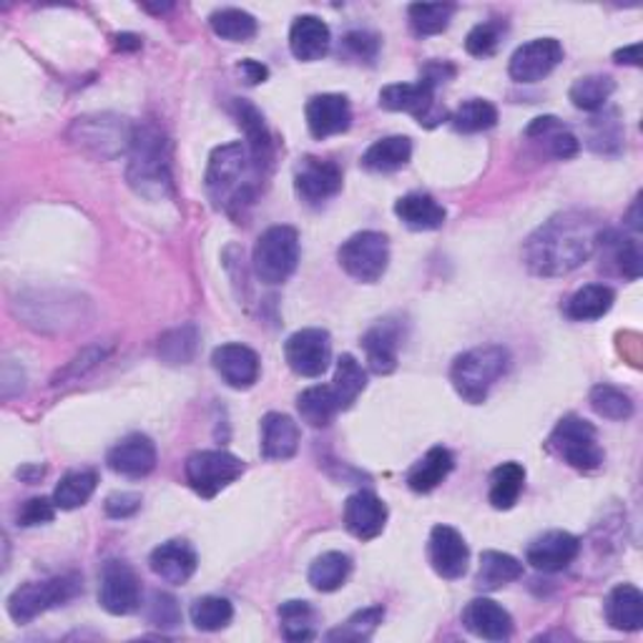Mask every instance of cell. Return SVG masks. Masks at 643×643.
Listing matches in <instances>:
<instances>
[{
	"label": "cell",
	"instance_id": "obj_1",
	"mask_svg": "<svg viewBox=\"0 0 643 643\" xmlns=\"http://www.w3.org/2000/svg\"><path fill=\"white\" fill-rule=\"evenodd\" d=\"M596 221L584 211H563L528 237L523 262L538 276H563L586 264L598 244Z\"/></svg>",
	"mask_w": 643,
	"mask_h": 643
},
{
	"label": "cell",
	"instance_id": "obj_2",
	"mask_svg": "<svg viewBox=\"0 0 643 643\" xmlns=\"http://www.w3.org/2000/svg\"><path fill=\"white\" fill-rule=\"evenodd\" d=\"M259 176L264 174L254 164L249 146L244 141H231V144L211 151L204 182H207L214 207L237 214L254 201Z\"/></svg>",
	"mask_w": 643,
	"mask_h": 643
},
{
	"label": "cell",
	"instance_id": "obj_3",
	"mask_svg": "<svg viewBox=\"0 0 643 643\" xmlns=\"http://www.w3.org/2000/svg\"><path fill=\"white\" fill-rule=\"evenodd\" d=\"M127 178L131 189L149 201L172 196V154H168L166 133L156 123L144 121L133 127Z\"/></svg>",
	"mask_w": 643,
	"mask_h": 643
},
{
	"label": "cell",
	"instance_id": "obj_4",
	"mask_svg": "<svg viewBox=\"0 0 643 643\" xmlns=\"http://www.w3.org/2000/svg\"><path fill=\"white\" fill-rule=\"evenodd\" d=\"M508 368H511V355H508L505 347H476V350L462 352L453 362L450 382L462 400L470 402V405H480V402L488 400L490 390L503 378Z\"/></svg>",
	"mask_w": 643,
	"mask_h": 643
},
{
	"label": "cell",
	"instance_id": "obj_5",
	"mask_svg": "<svg viewBox=\"0 0 643 643\" xmlns=\"http://www.w3.org/2000/svg\"><path fill=\"white\" fill-rule=\"evenodd\" d=\"M80 588L84 586H80V576L76 574L23 584L8 598V613H11L15 623H31L46 611L74 601L80 593Z\"/></svg>",
	"mask_w": 643,
	"mask_h": 643
},
{
	"label": "cell",
	"instance_id": "obj_6",
	"mask_svg": "<svg viewBox=\"0 0 643 643\" xmlns=\"http://www.w3.org/2000/svg\"><path fill=\"white\" fill-rule=\"evenodd\" d=\"M548 450L580 472H593L603 466V448L598 445L596 427L578 415H566L553 427Z\"/></svg>",
	"mask_w": 643,
	"mask_h": 643
},
{
	"label": "cell",
	"instance_id": "obj_7",
	"mask_svg": "<svg viewBox=\"0 0 643 643\" xmlns=\"http://www.w3.org/2000/svg\"><path fill=\"white\" fill-rule=\"evenodd\" d=\"M254 272L266 284H284L299 264V235L294 227H270L254 244Z\"/></svg>",
	"mask_w": 643,
	"mask_h": 643
},
{
	"label": "cell",
	"instance_id": "obj_8",
	"mask_svg": "<svg viewBox=\"0 0 643 643\" xmlns=\"http://www.w3.org/2000/svg\"><path fill=\"white\" fill-rule=\"evenodd\" d=\"M133 123L119 116H84L70 127V139L78 149L98 159H116L131 149Z\"/></svg>",
	"mask_w": 643,
	"mask_h": 643
},
{
	"label": "cell",
	"instance_id": "obj_9",
	"mask_svg": "<svg viewBox=\"0 0 643 643\" xmlns=\"http://www.w3.org/2000/svg\"><path fill=\"white\" fill-rule=\"evenodd\" d=\"M337 262L357 282L374 284L390 264V241L382 231H357L339 247Z\"/></svg>",
	"mask_w": 643,
	"mask_h": 643
},
{
	"label": "cell",
	"instance_id": "obj_10",
	"mask_svg": "<svg viewBox=\"0 0 643 643\" xmlns=\"http://www.w3.org/2000/svg\"><path fill=\"white\" fill-rule=\"evenodd\" d=\"M241 472H244V462L227 450H199L186 458V480L196 495L207 500L217 498Z\"/></svg>",
	"mask_w": 643,
	"mask_h": 643
},
{
	"label": "cell",
	"instance_id": "obj_11",
	"mask_svg": "<svg viewBox=\"0 0 643 643\" xmlns=\"http://www.w3.org/2000/svg\"><path fill=\"white\" fill-rule=\"evenodd\" d=\"M98 603L111 615H129L141 606V584L137 570L129 563L111 558L103 563L101 588H98Z\"/></svg>",
	"mask_w": 643,
	"mask_h": 643
},
{
	"label": "cell",
	"instance_id": "obj_12",
	"mask_svg": "<svg viewBox=\"0 0 643 643\" xmlns=\"http://www.w3.org/2000/svg\"><path fill=\"white\" fill-rule=\"evenodd\" d=\"M284 357H287L292 372H297L299 378H319L327 372L329 360H333V339H329L327 329H299L284 342Z\"/></svg>",
	"mask_w": 643,
	"mask_h": 643
},
{
	"label": "cell",
	"instance_id": "obj_13",
	"mask_svg": "<svg viewBox=\"0 0 643 643\" xmlns=\"http://www.w3.org/2000/svg\"><path fill=\"white\" fill-rule=\"evenodd\" d=\"M380 106L385 111L413 113L423 127H435L445 119V109H437L435 86L419 78L417 84H392L380 91Z\"/></svg>",
	"mask_w": 643,
	"mask_h": 643
},
{
	"label": "cell",
	"instance_id": "obj_14",
	"mask_svg": "<svg viewBox=\"0 0 643 643\" xmlns=\"http://www.w3.org/2000/svg\"><path fill=\"white\" fill-rule=\"evenodd\" d=\"M294 189L307 204H325L342 189V168L335 161L305 156L294 168Z\"/></svg>",
	"mask_w": 643,
	"mask_h": 643
},
{
	"label": "cell",
	"instance_id": "obj_15",
	"mask_svg": "<svg viewBox=\"0 0 643 643\" xmlns=\"http://www.w3.org/2000/svg\"><path fill=\"white\" fill-rule=\"evenodd\" d=\"M563 61V46L556 39H535L531 43H523L511 56V78L517 84H538L546 76L553 74Z\"/></svg>",
	"mask_w": 643,
	"mask_h": 643
},
{
	"label": "cell",
	"instance_id": "obj_16",
	"mask_svg": "<svg viewBox=\"0 0 643 643\" xmlns=\"http://www.w3.org/2000/svg\"><path fill=\"white\" fill-rule=\"evenodd\" d=\"M427 556H431L433 570L445 580H458L466 576L470 551L462 535L450 525H435L427 543Z\"/></svg>",
	"mask_w": 643,
	"mask_h": 643
},
{
	"label": "cell",
	"instance_id": "obj_17",
	"mask_svg": "<svg viewBox=\"0 0 643 643\" xmlns=\"http://www.w3.org/2000/svg\"><path fill=\"white\" fill-rule=\"evenodd\" d=\"M578 551L580 541L574 533L548 531L531 543L528 551H525V560L541 574H560L576 560Z\"/></svg>",
	"mask_w": 643,
	"mask_h": 643
},
{
	"label": "cell",
	"instance_id": "obj_18",
	"mask_svg": "<svg viewBox=\"0 0 643 643\" xmlns=\"http://www.w3.org/2000/svg\"><path fill=\"white\" fill-rule=\"evenodd\" d=\"M345 528L350 531L355 538L374 541L382 535L388 525V505L385 500L378 498L372 490H357L355 495L347 498L345 503Z\"/></svg>",
	"mask_w": 643,
	"mask_h": 643
},
{
	"label": "cell",
	"instance_id": "obj_19",
	"mask_svg": "<svg viewBox=\"0 0 643 643\" xmlns=\"http://www.w3.org/2000/svg\"><path fill=\"white\" fill-rule=\"evenodd\" d=\"M307 129L315 139H329L352 127V109L342 94H319L307 101Z\"/></svg>",
	"mask_w": 643,
	"mask_h": 643
},
{
	"label": "cell",
	"instance_id": "obj_20",
	"mask_svg": "<svg viewBox=\"0 0 643 643\" xmlns=\"http://www.w3.org/2000/svg\"><path fill=\"white\" fill-rule=\"evenodd\" d=\"M211 364L221 380L235 390L254 388L259 380V357L252 347L229 342L221 345L211 355Z\"/></svg>",
	"mask_w": 643,
	"mask_h": 643
},
{
	"label": "cell",
	"instance_id": "obj_21",
	"mask_svg": "<svg viewBox=\"0 0 643 643\" xmlns=\"http://www.w3.org/2000/svg\"><path fill=\"white\" fill-rule=\"evenodd\" d=\"M109 468L116 476L123 478H146L151 470L156 468V445L151 443V437L133 433L129 437H123L121 443H116L109 450Z\"/></svg>",
	"mask_w": 643,
	"mask_h": 643
},
{
	"label": "cell",
	"instance_id": "obj_22",
	"mask_svg": "<svg viewBox=\"0 0 643 643\" xmlns=\"http://www.w3.org/2000/svg\"><path fill=\"white\" fill-rule=\"evenodd\" d=\"M462 626L482 641H508L513 636V615L490 598H476L462 611Z\"/></svg>",
	"mask_w": 643,
	"mask_h": 643
},
{
	"label": "cell",
	"instance_id": "obj_23",
	"mask_svg": "<svg viewBox=\"0 0 643 643\" xmlns=\"http://www.w3.org/2000/svg\"><path fill=\"white\" fill-rule=\"evenodd\" d=\"M151 570L166 584L172 586H184L196 574V566H199V558H196V551L186 541H166L151 553Z\"/></svg>",
	"mask_w": 643,
	"mask_h": 643
},
{
	"label": "cell",
	"instance_id": "obj_24",
	"mask_svg": "<svg viewBox=\"0 0 643 643\" xmlns=\"http://www.w3.org/2000/svg\"><path fill=\"white\" fill-rule=\"evenodd\" d=\"M362 350L368 357V368L374 374H392L397 370L400 325L392 319L380 322L362 337Z\"/></svg>",
	"mask_w": 643,
	"mask_h": 643
},
{
	"label": "cell",
	"instance_id": "obj_25",
	"mask_svg": "<svg viewBox=\"0 0 643 643\" xmlns=\"http://www.w3.org/2000/svg\"><path fill=\"white\" fill-rule=\"evenodd\" d=\"M329 43H333V33L329 25L317 15H299L290 29V51L297 61H319L327 56Z\"/></svg>",
	"mask_w": 643,
	"mask_h": 643
},
{
	"label": "cell",
	"instance_id": "obj_26",
	"mask_svg": "<svg viewBox=\"0 0 643 643\" xmlns=\"http://www.w3.org/2000/svg\"><path fill=\"white\" fill-rule=\"evenodd\" d=\"M299 448V427L290 415L270 413L262 419V455L266 460H290Z\"/></svg>",
	"mask_w": 643,
	"mask_h": 643
},
{
	"label": "cell",
	"instance_id": "obj_27",
	"mask_svg": "<svg viewBox=\"0 0 643 643\" xmlns=\"http://www.w3.org/2000/svg\"><path fill=\"white\" fill-rule=\"evenodd\" d=\"M397 219L413 231H433L440 229L448 219V211L443 209V204H437L431 194L415 192L397 199L395 204Z\"/></svg>",
	"mask_w": 643,
	"mask_h": 643
},
{
	"label": "cell",
	"instance_id": "obj_28",
	"mask_svg": "<svg viewBox=\"0 0 643 643\" xmlns=\"http://www.w3.org/2000/svg\"><path fill=\"white\" fill-rule=\"evenodd\" d=\"M235 116H237L239 127L244 129V133H247L244 144L249 146V154H252L254 164L259 166V172L264 174L266 168L272 166V137H270V131H266L262 113H259L249 101H239L237 98Z\"/></svg>",
	"mask_w": 643,
	"mask_h": 643
},
{
	"label": "cell",
	"instance_id": "obj_29",
	"mask_svg": "<svg viewBox=\"0 0 643 643\" xmlns=\"http://www.w3.org/2000/svg\"><path fill=\"white\" fill-rule=\"evenodd\" d=\"M606 619L615 631L643 629V593L636 586L621 584L606 598Z\"/></svg>",
	"mask_w": 643,
	"mask_h": 643
},
{
	"label": "cell",
	"instance_id": "obj_30",
	"mask_svg": "<svg viewBox=\"0 0 643 643\" xmlns=\"http://www.w3.org/2000/svg\"><path fill=\"white\" fill-rule=\"evenodd\" d=\"M455 468V458L448 448H431L419 458L413 470L407 472V486L415 493H433V490L445 482Z\"/></svg>",
	"mask_w": 643,
	"mask_h": 643
},
{
	"label": "cell",
	"instance_id": "obj_31",
	"mask_svg": "<svg viewBox=\"0 0 643 643\" xmlns=\"http://www.w3.org/2000/svg\"><path fill=\"white\" fill-rule=\"evenodd\" d=\"M615 302V292L606 284H586L576 294H570L563 305L568 319L574 322H596L611 312Z\"/></svg>",
	"mask_w": 643,
	"mask_h": 643
},
{
	"label": "cell",
	"instance_id": "obj_32",
	"mask_svg": "<svg viewBox=\"0 0 643 643\" xmlns=\"http://www.w3.org/2000/svg\"><path fill=\"white\" fill-rule=\"evenodd\" d=\"M413 156V141L407 137H385L364 151L360 164L374 174H390L402 168Z\"/></svg>",
	"mask_w": 643,
	"mask_h": 643
},
{
	"label": "cell",
	"instance_id": "obj_33",
	"mask_svg": "<svg viewBox=\"0 0 643 643\" xmlns=\"http://www.w3.org/2000/svg\"><path fill=\"white\" fill-rule=\"evenodd\" d=\"M525 137L535 141H546V149L553 159H574L580 149V141L570 133L556 116H538L533 123L525 129Z\"/></svg>",
	"mask_w": 643,
	"mask_h": 643
},
{
	"label": "cell",
	"instance_id": "obj_34",
	"mask_svg": "<svg viewBox=\"0 0 643 643\" xmlns=\"http://www.w3.org/2000/svg\"><path fill=\"white\" fill-rule=\"evenodd\" d=\"M350 574H352L350 556L339 551H329V553H322L319 558H315V563L309 566L307 578L315 591L335 593L347 584Z\"/></svg>",
	"mask_w": 643,
	"mask_h": 643
},
{
	"label": "cell",
	"instance_id": "obj_35",
	"mask_svg": "<svg viewBox=\"0 0 643 643\" xmlns=\"http://www.w3.org/2000/svg\"><path fill=\"white\" fill-rule=\"evenodd\" d=\"M523 576V563L500 551H486L480 556L476 584L480 591H498Z\"/></svg>",
	"mask_w": 643,
	"mask_h": 643
},
{
	"label": "cell",
	"instance_id": "obj_36",
	"mask_svg": "<svg viewBox=\"0 0 643 643\" xmlns=\"http://www.w3.org/2000/svg\"><path fill=\"white\" fill-rule=\"evenodd\" d=\"M525 486V468L521 462H503L490 476L488 500L495 511H511Z\"/></svg>",
	"mask_w": 643,
	"mask_h": 643
},
{
	"label": "cell",
	"instance_id": "obj_37",
	"mask_svg": "<svg viewBox=\"0 0 643 643\" xmlns=\"http://www.w3.org/2000/svg\"><path fill=\"white\" fill-rule=\"evenodd\" d=\"M297 410L309 427H327L339 413V402L333 385H315L299 392Z\"/></svg>",
	"mask_w": 643,
	"mask_h": 643
},
{
	"label": "cell",
	"instance_id": "obj_38",
	"mask_svg": "<svg viewBox=\"0 0 643 643\" xmlns=\"http://www.w3.org/2000/svg\"><path fill=\"white\" fill-rule=\"evenodd\" d=\"M364 388H368V372L362 370V364L357 362L355 355H342L337 360L335 370V397L339 402V410H350L357 397L362 395Z\"/></svg>",
	"mask_w": 643,
	"mask_h": 643
},
{
	"label": "cell",
	"instance_id": "obj_39",
	"mask_svg": "<svg viewBox=\"0 0 643 643\" xmlns=\"http://www.w3.org/2000/svg\"><path fill=\"white\" fill-rule=\"evenodd\" d=\"M98 476L94 470H74L61 478V482L53 490V500L61 511H76V508L86 505L88 498L94 495Z\"/></svg>",
	"mask_w": 643,
	"mask_h": 643
},
{
	"label": "cell",
	"instance_id": "obj_40",
	"mask_svg": "<svg viewBox=\"0 0 643 643\" xmlns=\"http://www.w3.org/2000/svg\"><path fill=\"white\" fill-rule=\"evenodd\" d=\"M615 91V84L611 76H584L578 78L574 86H570V101H574L576 109L580 111H588V113H596L601 111L606 103H609V98Z\"/></svg>",
	"mask_w": 643,
	"mask_h": 643
},
{
	"label": "cell",
	"instance_id": "obj_41",
	"mask_svg": "<svg viewBox=\"0 0 643 643\" xmlns=\"http://www.w3.org/2000/svg\"><path fill=\"white\" fill-rule=\"evenodd\" d=\"M209 23L211 31L217 33L219 39L231 43L252 41L257 35V18L252 13L241 11V8H221V11H214Z\"/></svg>",
	"mask_w": 643,
	"mask_h": 643
},
{
	"label": "cell",
	"instance_id": "obj_42",
	"mask_svg": "<svg viewBox=\"0 0 643 643\" xmlns=\"http://www.w3.org/2000/svg\"><path fill=\"white\" fill-rule=\"evenodd\" d=\"M453 129L458 133H480L493 129L498 123V109L486 98H470L462 101L450 116Z\"/></svg>",
	"mask_w": 643,
	"mask_h": 643
},
{
	"label": "cell",
	"instance_id": "obj_43",
	"mask_svg": "<svg viewBox=\"0 0 643 643\" xmlns=\"http://www.w3.org/2000/svg\"><path fill=\"white\" fill-rule=\"evenodd\" d=\"M192 623L199 631H221L227 629L231 619H235V609H231V603L227 598L221 596H204V598H196L192 603Z\"/></svg>",
	"mask_w": 643,
	"mask_h": 643
},
{
	"label": "cell",
	"instance_id": "obj_44",
	"mask_svg": "<svg viewBox=\"0 0 643 643\" xmlns=\"http://www.w3.org/2000/svg\"><path fill=\"white\" fill-rule=\"evenodd\" d=\"M196 345H199V333H196V327L184 325L159 339V355L166 364H186L194 360Z\"/></svg>",
	"mask_w": 643,
	"mask_h": 643
},
{
	"label": "cell",
	"instance_id": "obj_45",
	"mask_svg": "<svg viewBox=\"0 0 643 643\" xmlns=\"http://www.w3.org/2000/svg\"><path fill=\"white\" fill-rule=\"evenodd\" d=\"M280 621L282 633L287 641H309L315 639V611L307 601H287L280 606Z\"/></svg>",
	"mask_w": 643,
	"mask_h": 643
},
{
	"label": "cell",
	"instance_id": "obj_46",
	"mask_svg": "<svg viewBox=\"0 0 643 643\" xmlns=\"http://www.w3.org/2000/svg\"><path fill=\"white\" fill-rule=\"evenodd\" d=\"M410 25L417 35H437L450 25L455 6L450 3H415L410 6Z\"/></svg>",
	"mask_w": 643,
	"mask_h": 643
},
{
	"label": "cell",
	"instance_id": "obj_47",
	"mask_svg": "<svg viewBox=\"0 0 643 643\" xmlns=\"http://www.w3.org/2000/svg\"><path fill=\"white\" fill-rule=\"evenodd\" d=\"M591 407L596 415H601L606 419H629L633 415V400L629 397V392H623L613 385H596L591 390Z\"/></svg>",
	"mask_w": 643,
	"mask_h": 643
},
{
	"label": "cell",
	"instance_id": "obj_48",
	"mask_svg": "<svg viewBox=\"0 0 643 643\" xmlns=\"http://www.w3.org/2000/svg\"><path fill=\"white\" fill-rule=\"evenodd\" d=\"M382 619H385V609L382 606H372V609H362L352 613L342 626L329 631V641H364L372 636V631L380 626Z\"/></svg>",
	"mask_w": 643,
	"mask_h": 643
},
{
	"label": "cell",
	"instance_id": "obj_49",
	"mask_svg": "<svg viewBox=\"0 0 643 643\" xmlns=\"http://www.w3.org/2000/svg\"><path fill=\"white\" fill-rule=\"evenodd\" d=\"M503 31L505 25L500 21H486V23H478L476 29L468 33L466 39V51L470 56H478V58H486V56H493L500 39H503Z\"/></svg>",
	"mask_w": 643,
	"mask_h": 643
},
{
	"label": "cell",
	"instance_id": "obj_50",
	"mask_svg": "<svg viewBox=\"0 0 643 643\" xmlns=\"http://www.w3.org/2000/svg\"><path fill=\"white\" fill-rule=\"evenodd\" d=\"M149 621L159 629H174L182 621V613H178L176 598L168 593H154L149 603Z\"/></svg>",
	"mask_w": 643,
	"mask_h": 643
},
{
	"label": "cell",
	"instance_id": "obj_51",
	"mask_svg": "<svg viewBox=\"0 0 643 643\" xmlns=\"http://www.w3.org/2000/svg\"><path fill=\"white\" fill-rule=\"evenodd\" d=\"M56 500L53 498H31L21 511H18V525L23 528H33V525L51 523L56 517Z\"/></svg>",
	"mask_w": 643,
	"mask_h": 643
},
{
	"label": "cell",
	"instance_id": "obj_52",
	"mask_svg": "<svg viewBox=\"0 0 643 643\" xmlns=\"http://www.w3.org/2000/svg\"><path fill=\"white\" fill-rule=\"evenodd\" d=\"M613 241V254H615V262H619L621 272L631 276V280H639L641 274V249H639V241L633 239H621L615 235H609Z\"/></svg>",
	"mask_w": 643,
	"mask_h": 643
},
{
	"label": "cell",
	"instance_id": "obj_53",
	"mask_svg": "<svg viewBox=\"0 0 643 643\" xmlns=\"http://www.w3.org/2000/svg\"><path fill=\"white\" fill-rule=\"evenodd\" d=\"M103 511L109 517L123 521V517H131L141 511V495L139 493H113V495L106 498Z\"/></svg>",
	"mask_w": 643,
	"mask_h": 643
},
{
	"label": "cell",
	"instance_id": "obj_54",
	"mask_svg": "<svg viewBox=\"0 0 643 643\" xmlns=\"http://www.w3.org/2000/svg\"><path fill=\"white\" fill-rule=\"evenodd\" d=\"M345 46L350 53H355L357 58H374L380 48V39L374 33L368 31H352L345 35Z\"/></svg>",
	"mask_w": 643,
	"mask_h": 643
},
{
	"label": "cell",
	"instance_id": "obj_55",
	"mask_svg": "<svg viewBox=\"0 0 643 643\" xmlns=\"http://www.w3.org/2000/svg\"><path fill=\"white\" fill-rule=\"evenodd\" d=\"M106 357V352L101 350V347H88V350L80 352L74 362L68 364V368L58 374V380L64 378V380H76L78 374H84L86 370H91L94 364H98Z\"/></svg>",
	"mask_w": 643,
	"mask_h": 643
},
{
	"label": "cell",
	"instance_id": "obj_56",
	"mask_svg": "<svg viewBox=\"0 0 643 643\" xmlns=\"http://www.w3.org/2000/svg\"><path fill=\"white\" fill-rule=\"evenodd\" d=\"M239 74L244 76L249 86H257V84H264V80L270 78V68H266L264 64H259V61L247 58L239 64Z\"/></svg>",
	"mask_w": 643,
	"mask_h": 643
},
{
	"label": "cell",
	"instance_id": "obj_57",
	"mask_svg": "<svg viewBox=\"0 0 643 643\" xmlns=\"http://www.w3.org/2000/svg\"><path fill=\"white\" fill-rule=\"evenodd\" d=\"M615 61L619 64H629V66H641V43H633V46H626L621 51H615Z\"/></svg>",
	"mask_w": 643,
	"mask_h": 643
},
{
	"label": "cell",
	"instance_id": "obj_58",
	"mask_svg": "<svg viewBox=\"0 0 643 643\" xmlns=\"http://www.w3.org/2000/svg\"><path fill=\"white\" fill-rule=\"evenodd\" d=\"M113 41H116L113 46L119 51H139L141 48V39L133 33H121V35H116Z\"/></svg>",
	"mask_w": 643,
	"mask_h": 643
}]
</instances>
